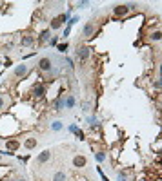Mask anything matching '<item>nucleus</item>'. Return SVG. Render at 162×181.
<instances>
[{
  "instance_id": "5",
  "label": "nucleus",
  "mask_w": 162,
  "mask_h": 181,
  "mask_svg": "<svg viewBox=\"0 0 162 181\" xmlns=\"http://www.w3.org/2000/svg\"><path fill=\"white\" fill-rule=\"evenodd\" d=\"M87 56H89V49H87V47H79V49H77V58H79L80 62H84Z\"/></svg>"
},
{
  "instance_id": "2",
  "label": "nucleus",
  "mask_w": 162,
  "mask_h": 181,
  "mask_svg": "<svg viewBox=\"0 0 162 181\" xmlns=\"http://www.w3.org/2000/svg\"><path fill=\"white\" fill-rule=\"evenodd\" d=\"M64 20H68V16L66 15H58V16H55L53 20H51V29H58L60 26H62V22Z\"/></svg>"
},
{
  "instance_id": "14",
  "label": "nucleus",
  "mask_w": 162,
  "mask_h": 181,
  "mask_svg": "<svg viewBox=\"0 0 162 181\" xmlns=\"http://www.w3.org/2000/svg\"><path fill=\"white\" fill-rule=\"evenodd\" d=\"M64 105H68V107L71 109L75 105V98H73V96H68V100H64Z\"/></svg>"
},
{
  "instance_id": "6",
  "label": "nucleus",
  "mask_w": 162,
  "mask_h": 181,
  "mask_svg": "<svg viewBox=\"0 0 162 181\" xmlns=\"http://www.w3.org/2000/svg\"><path fill=\"white\" fill-rule=\"evenodd\" d=\"M86 163H87V159H86L84 156H75V158H73V165H75L77 168H82V167H86Z\"/></svg>"
},
{
  "instance_id": "20",
  "label": "nucleus",
  "mask_w": 162,
  "mask_h": 181,
  "mask_svg": "<svg viewBox=\"0 0 162 181\" xmlns=\"http://www.w3.org/2000/svg\"><path fill=\"white\" fill-rule=\"evenodd\" d=\"M98 174H100V176H102V181H109V179H108V178H106V174H104V172H102V170H100V168H98Z\"/></svg>"
},
{
  "instance_id": "24",
  "label": "nucleus",
  "mask_w": 162,
  "mask_h": 181,
  "mask_svg": "<svg viewBox=\"0 0 162 181\" xmlns=\"http://www.w3.org/2000/svg\"><path fill=\"white\" fill-rule=\"evenodd\" d=\"M16 181H26V179H16Z\"/></svg>"
},
{
  "instance_id": "22",
  "label": "nucleus",
  "mask_w": 162,
  "mask_h": 181,
  "mask_svg": "<svg viewBox=\"0 0 162 181\" xmlns=\"http://www.w3.org/2000/svg\"><path fill=\"white\" fill-rule=\"evenodd\" d=\"M53 129H55V130H58V129H60V123H58V121H57V123H53Z\"/></svg>"
},
{
  "instance_id": "10",
  "label": "nucleus",
  "mask_w": 162,
  "mask_h": 181,
  "mask_svg": "<svg viewBox=\"0 0 162 181\" xmlns=\"http://www.w3.org/2000/svg\"><path fill=\"white\" fill-rule=\"evenodd\" d=\"M27 72V67L26 65H18L16 69H15V76H24Z\"/></svg>"
},
{
  "instance_id": "9",
  "label": "nucleus",
  "mask_w": 162,
  "mask_h": 181,
  "mask_svg": "<svg viewBox=\"0 0 162 181\" xmlns=\"http://www.w3.org/2000/svg\"><path fill=\"white\" fill-rule=\"evenodd\" d=\"M49 158H51V152H49V150H44L40 156L37 158V161H38V163H46V161H47Z\"/></svg>"
},
{
  "instance_id": "23",
  "label": "nucleus",
  "mask_w": 162,
  "mask_h": 181,
  "mask_svg": "<svg viewBox=\"0 0 162 181\" xmlns=\"http://www.w3.org/2000/svg\"><path fill=\"white\" fill-rule=\"evenodd\" d=\"M4 107V98H2V96H0V109Z\"/></svg>"
},
{
  "instance_id": "4",
  "label": "nucleus",
  "mask_w": 162,
  "mask_h": 181,
  "mask_svg": "<svg viewBox=\"0 0 162 181\" xmlns=\"http://www.w3.org/2000/svg\"><path fill=\"white\" fill-rule=\"evenodd\" d=\"M93 31H95V22H89V24H86V27H84V33H82V36H84V38H91Z\"/></svg>"
},
{
  "instance_id": "15",
  "label": "nucleus",
  "mask_w": 162,
  "mask_h": 181,
  "mask_svg": "<svg viewBox=\"0 0 162 181\" xmlns=\"http://www.w3.org/2000/svg\"><path fill=\"white\" fill-rule=\"evenodd\" d=\"M62 107H64V100H62V98H58V100L55 102V109H57V110H60Z\"/></svg>"
},
{
  "instance_id": "21",
  "label": "nucleus",
  "mask_w": 162,
  "mask_h": 181,
  "mask_svg": "<svg viewBox=\"0 0 162 181\" xmlns=\"http://www.w3.org/2000/svg\"><path fill=\"white\" fill-rule=\"evenodd\" d=\"M126 179H127V178H126V174H122V172H120V174H119V181H126Z\"/></svg>"
},
{
  "instance_id": "17",
  "label": "nucleus",
  "mask_w": 162,
  "mask_h": 181,
  "mask_svg": "<svg viewBox=\"0 0 162 181\" xmlns=\"http://www.w3.org/2000/svg\"><path fill=\"white\" fill-rule=\"evenodd\" d=\"M97 159H98V161H104V159H106V154H104V152H97Z\"/></svg>"
},
{
  "instance_id": "3",
  "label": "nucleus",
  "mask_w": 162,
  "mask_h": 181,
  "mask_svg": "<svg viewBox=\"0 0 162 181\" xmlns=\"http://www.w3.org/2000/svg\"><path fill=\"white\" fill-rule=\"evenodd\" d=\"M5 148H7L9 152H15V150L20 148V141H18V140H7V141H5Z\"/></svg>"
},
{
  "instance_id": "13",
  "label": "nucleus",
  "mask_w": 162,
  "mask_h": 181,
  "mask_svg": "<svg viewBox=\"0 0 162 181\" xmlns=\"http://www.w3.org/2000/svg\"><path fill=\"white\" fill-rule=\"evenodd\" d=\"M53 181H66V174H64V172H57L55 178H53Z\"/></svg>"
},
{
  "instance_id": "1",
  "label": "nucleus",
  "mask_w": 162,
  "mask_h": 181,
  "mask_svg": "<svg viewBox=\"0 0 162 181\" xmlns=\"http://www.w3.org/2000/svg\"><path fill=\"white\" fill-rule=\"evenodd\" d=\"M127 11H129L127 5H115L113 15H115V18H120V16H126V15H127Z\"/></svg>"
},
{
  "instance_id": "11",
  "label": "nucleus",
  "mask_w": 162,
  "mask_h": 181,
  "mask_svg": "<svg viewBox=\"0 0 162 181\" xmlns=\"http://www.w3.org/2000/svg\"><path fill=\"white\" fill-rule=\"evenodd\" d=\"M33 42H35V38H33V36H29V35L22 36V45H31Z\"/></svg>"
},
{
  "instance_id": "18",
  "label": "nucleus",
  "mask_w": 162,
  "mask_h": 181,
  "mask_svg": "<svg viewBox=\"0 0 162 181\" xmlns=\"http://www.w3.org/2000/svg\"><path fill=\"white\" fill-rule=\"evenodd\" d=\"M47 36H49V31H44V33L40 35V42H46V40H47Z\"/></svg>"
},
{
  "instance_id": "8",
  "label": "nucleus",
  "mask_w": 162,
  "mask_h": 181,
  "mask_svg": "<svg viewBox=\"0 0 162 181\" xmlns=\"http://www.w3.org/2000/svg\"><path fill=\"white\" fill-rule=\"evenodd\" d=\"M33 94H35L37 100H40L42 96H44V87H42V85H35V87H33Z\"/></svg>"
},
{
  "instance_id": "12",
  "label": "nucleus",
  "mask_w": 162,
  "mask_h": 181,
  "mask_svg": "<svg viewBox=\"0 0 162 181\" xmlns=\"http://www.w3.org/2000/svg\"><path fill=\"white\" fill-rule=\"evenodd\" d=\"M24 145H26V148H33V147H37V140L35 138H27Z\"/></svg>"
},
{
  "instance_id": "19",
  "label": "nucleus",
  "mask_w": 162,
  "mask_h": 181,
  "mask_svg": "<svg viewBox=\"0 0 162 181\" xmlns=\"http://www.w3.org/2000/svg\"><path fill=\"white\" fill-rule=\"evenodd\" d=\"M75 134H77V138H79V140H86V138H84V132H82V130H79V129L75 130Z\"/></svg>"
},
{
  "instance_id": "16",
  "label": "nucleus",
  "mask_w": 162,
  "mask_h": 181,
  "mask_svg": "<svg viewBox=\"0 0 162 181\" xmlns=\"http://www.w3.org/2000/svg\"><path fill=\"white\" fill-rule=\"evenodd\" d=\"M58 51H60V53H66V51H68V43H60V45H58Z\"/></svg>"
},
{
  "instance_id": "7",
  "label": "nucleus",
  "mask_w": 162,
  "mask_h": 181,
  "mask_svg": "<svg viewBox=\"0 0 162 181\" xmlns=\"http://www.w3.org/2000/svg\"><path fill=\"white\" fill-rule=\"evenodd\" d=\"M38 67H40V71H49L51 69V60L49 58H42L38 62Z\"/></svg>"
}]
</instances>
